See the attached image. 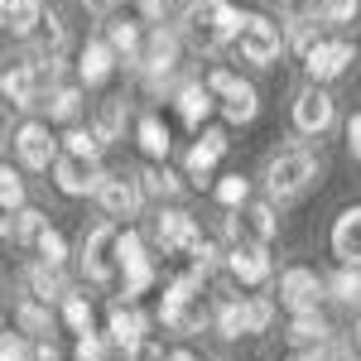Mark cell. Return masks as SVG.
I'll list each match as a JSON object with an SVG mask.
<instances>
[{
	"mask_svg": "<svg viewBox=\"0 0 361 361\" xmlns=\"http://www.w3.org/2000/svg\"><path fill=\"white\" fill-rule=\"evenodd\" d=\"M159 318H164V328H173V333H197V328L207 323L202 279H197L193 270H188V275H178L164 289V308H159Z\"/></svg>",
	"mask_w": 361,
	"mask_h": 361,
	"instance_id": "obj_1",
	"label": "cell"
},
{
	"mask_svg": "<svg viewBox=\"0 0 361 361\" xmlns=\"http://www.w3.org/2000/svg\"><path fill=\"white\" fill-rule=\"evenodd\" d=\"M313 178H318V159H313V149H279L275 159L265 164V183H270V193H275V197L304 193Z\"/></svg>",
	"mask_w": 361,
	"mask_h": 361,
	"instance_id": "obj_2",
	"label": "cell"
},
{
	"mask_svg": "<svg viewBox=\"0 0 361 361\" xmlns=\"http://www.w3.org/2000/svg\"><path fill=\"white\" fill-rule=\"evenodd\" d=\"M116 265H121V289H126V299H135V294H145V289L154 284V265H149V255H145V236H140L135 226L116 231Z\"/></svg>",
	"mask_w": 361,
	"mask_h": 361,
	"instance_id": "obj_3",
	"label": "cell"
},
{
	"mask_svg": "<svg viewBox=\"0 0 361 361\" xmlns=\"http://www.w3.org/2000/svg\"><path fill=\"white\" fill-rule=\"evenodd\" d=\"M236 44H241V58L255 63V68H270L284 49V29L270 20V15H241V29H236Z\"/></svg>",
	"mask_w": 361,
	"mask_h": 361,
	"instance_id": "obj_4",
	"label": "cell"
},
{
	"mask_svg": "<svg viewBox=\"0 0 361 361\" xmlns=\"http://www.w3.org/2000/svg\"><path fill=\"white\" fill-rule=\"evenodd\" d=\"M82 270L92 284H116L121 279V265H116V226L97 222L82 236Z\"/></svg>",
	"mask_w": 361,
	"mask_h": 361,
	"instance_id": "obj_5",
	"label": "cell"
},
{
	"mask_svg": "<svg viewBox=\"0 0 361 361\" xmlns=\"http://www.w3.org/2000/svg\"><path fill=\"white\" fill-rule=\"evenodd\" d=\"M54 183H58V193H68V197H87V193H97V183H102V164L92 159V154H73V149H63V154H54Z\"/></svg>",
	"mask_w": 361,
	"mask_h": 361,
	"instance_id": "obj_6",
	"label": "cell"
},
{
	"mask_svg": "<svg viewBox=\"0 0 361 361\" xmlns=\"http://www.w3.org/2000/svg\"><path fill=\"white\" fill-rule=\"evenodd\" d=\"M39 87H44V68L34 63V58H15V63H5V73H0V97L10 102V106H39Z\"/></svg>",
	"mask_w": 361,
	"mask_h": 361,
	"instance_id": "obj_7",
	"label": "cell"
},
{
	"mask_svg": "<svg viewBox=\"0 0 361 361\" xmlns=\"http://www.w3.org/2000/svg\"><path fill=\"white\" fill-rule=\"evenodd\" d=\"M352 63H357V44H352V39H318V44L304 54V68H308L313 82H333V78H342Z\"/></svg>",
	"mask_w": 361,
	"mask_h": 361,
	"instance_id": "obj_8",
	"label": "cell"
},
{
	"mask_svg": "<svg viewBox=\"0 0 361 361\" xmlns=\"http://www.w3.org/2000/svg\"><path fill=\"white\" fill-rule=\"evenodd\" d=\"M323 299H328V289H323V279L313 275V270L294 265V270L279 275V304L289 308V313H318Z\"/></svg>",
	"mask_w": 361,
	"mask_h": 361,
	"instance_id": "obj_9",
	"label": "cell"
},
{
	"mask_svg": "<svg viewBox=\"0 0 361 361\" xmlns=\"http://www.w3.org/2000/svg\"><path fill=\"white\" fill-rule=\"evenodd\" d=\"M97 202H102V212L106 217H135L140 212V183L135 178H126V173H102V183H97Z\"/></svg>",
	"mask_w": 361,
	"mask_h": 361,
	"instance_id": "obj_10",
	"label": "cell"
},
{
	"mask_svg": "<svg viewBox=\"0 0 361 361\" xmlns=\"http://www.w3.org/2000/svg\"><path fill=\"white\" fill-rule=\"evenodd\" d=\"M15 149H20V164L25 169H49L54 154H58V140L49 135L44 121H25V126L15 130Z\"/></svg>",
	"mask_w": 361,
	"mask_h": 361,
	"instance_id": "obj_11",
	"label": "cell"
},
{
	"mask_svg": "<svg viewBox=\"0 0 361 361\" xmlns=\"http://www.w3.org/2000/svg\"><path fill=\"white\" fill-rule=\"evenodd\" d=\"M333 116H337V106H333V97H328L323 87H308V92L294 97V126H299L304 135H323V130L333 126Z\"/></svg>",
	"mask_w": 361,
	"mask_h": 361,
	"instance_id": "obj_12",
	"label": "cell"
},
{
	"mask_svg": "<svg viewBox=\"0 0 361 361\" xmlns=\"http://www.w3.org/2000/svg\"><path fill=\"white\" fill-rule=\"evenodd\" d=\"M226 270L241 284H265L270 279V250H265V241H236L226 250Z\"/></svg>",
	"mask_w": 361,
	"mask_h": 361,
	"instance_id": "obj_13",
	"label": "cell"
},
{
	"mask_svg": "<svg viewBox=\"0 0 361 361\" xmlns=\"http://www.w3.org/2000/svg\"><path fill=\"white\" fill-rule=\"evenodd\" d=\"M135 63H145L154 78H169L173 68H178V34L173 29H154L149 39H140V54H135Z\"/></svg>",
	"mask_w": 361,
	"mask_h": 361,
	"instance_id": "obj_14",
	"label": "cell"
},
{
	"mask_svg": "<svg viewBox=\"0 0 361 361\" xmlns=\"http://www.w3.org/2000/svg\"><path fill=\"white\" fill-rule=\"evenodd\" d=\"M154 236H159V246L164 250H188L202 241V231H197V222L188 217V212H178V207H169V212H159V222H154Z\"/></svg>",
	"mask_w": 361,
	"mask_h": 361,
	"instance_id": "obj_15",
	"label": "cell"
},
{
	"mask_svg": "<svg viewBox=\"0 0 361 361\" xmlns=\"http://www.w3.org/2000/svg\"><path fill=\"white\" fill-rule=\"evenodd\" d=\"M333 255L342 265L361 270V207H347L333 222Z\"/></svg>",
	"mask_w": 361,
	"mask_h": 361,
	"instance_id": "obj_16",
	"label": "cell"
},
{
	"mask_svg": "<svg viewBox=\"0 0 361 361\" xmlns=\"http://www.w3.org/2000/svg\"><path fill=\"white\" fill-rule=\"evenodd\" d=\"M145 328H149V323H145V313H140L135 304H116V308H111V323H106V333H111V342L121 347V352H126V357H130L140 342H145Z\"/></svg>",
	"mask_w": 361,
	"mask_h": 361,
	"instance_id": "obj_17",
	"label": "cell"
},
{
	"mask_svg": "<svg viewBox=\"0 0 361 361\" xmlns=\"http://www.w3.org/2000/svg\"><path fill=\"white\" fill-rule=\"evenodd\" d=\"M116 73V54H111V44L106 39H92L82 49V58H78V78H82L87 87H102L106 78Z\"/></svg>",
	"mask_w": 361,
	"mask_h": 361,
	"instance_id": "obj_18",
	"label": "cell"
},
{
	"mask_svg": "<svg viewBox=\"0 0 361 361\" xmlns=\"http://www.w3.org/2000/svg\"><path fill=\"white\" fill-rule=\"evenodd\" d=\"M222 154H226V130H202V140L188 149V173L202 183V178L217 169V159H222Z\"/></svg>",
	"mask_w": 361,
	"mask_h": 361,
	"instance_id": "obj_19",
	"label": "cell"
},
{
	"mask_svg": "<svg viewBox=\"0 0 361 361\" xmlns=\"http://www.w3.org/2000/svg\"><path fill=\"white\" fill-rule=\"evenodd\" d=\"M212 111H217V97H212L202 82H183L178 87V116H183L193 130H202V121H207Z\"/></svg>",
	"mask_w": 361,
	"mask_h": 361,
	"instance_id": "obj_20",
	"label": "cell"
},
{
	"mask_svg": "<svg viewBox=\"0 0 361 361\" xmlns=\"http://www.w3.org/2000/svg\"><path fill=\"white\" fill-rule=\"evenodd\" d=\"M222 111H226V121H231V126H250V121H255V111H260V97H255V87L236 78V82L222 92Z\"/></svg>",
	"mask_w": 361,
	"mask_h": 361,
	"instance_id": "obj_21",
	"label": "cell"
},
{
	"mask_svg": "<svg viewBox=\"0 0 361 361\" xmlns=\"http://www.w3.org/2000/svg\"><path fill=\"white\" fill-rule=\"evenodd\" d=\"M29 294H34L39 304H49V299H63V294H68V284H63V265H49V260H39V265L29 270Z\"/></svg>",
	"mask_w": 361,
	"mask_h": 361,
	"instance_id": "obj_22",
	"label": "cell"
},
{
	"mask_svg": "<svg viewBox=\"0 0 361 361\" xmlns=\"http://www.w3.org/2000/svg\"><path fill=\"white\" fill-rule=\"evenodd\" d=\"M289 342L294 347H323L328 337H333V328L323 323V313H294V323H289Z\"/></svg>",
	"mask_w": 361,
	"mask_h": 361,
	"instance_id": "obj_23",
	"label": "cell"
},
{
	"mask_svg": "<svg viewBox=\"0 0 361 361\" xmlns=\"http://www.w3.org/2000/svg\"><path fill=\"white\" fill-rule=\"evenodd\" d=\"M39 15H44V0H5V29L20 39L39 29Z\"/></svg>",
	"mask_w": 361,
	"mask_h": 361,
	"instance_id": "obj_24",
	"label": "cell"
},
{
	"mask_svg": "<svg viewBox=\"0 0 361 361\" xmlns=\"http://www.w3.org/2000/svg\"><path fill=\"white\" fill-rule=\"evenodd\" d=\"M126 130V102L121 97H106L102 106H97V121H92V135L102 140V145H111L116 135Z\"/></svg>",
	"mask_w": 361,
	"mask_h": 361,
	"instance_id": "obj_25",
	"label": "cell"
},
{
	"mask_svg": "<svg viewBox=\"0 0 361 361\" xmlns=\"http://www.w3.org/2000/svg\"><path fill=\"white\" fill-rule=\"evenodd\" d=\"M135 183H140V193H149V197H178V193H183V178H178V173H169L164 164L145 169Z\"/></svg>",
	"mask_w": 361,
	"mask_h": 361,
	"instance_id": "obj_26",
	"label": "cell"
},
{
	"mask_svg": "<svg viewBox=\"0 0 361 361\" xmlns=\"http://www.w3.org/2000/svg\"><path fill=\"white\" fill-rule=\"evenodd\" d=\"M169 145H173V140H169L164 121H159V116H140V149H145L149 159H164Z\"/></svg>",
	"mask_w": 361,
	"mask_h": 361,
	"instance_id": "obj_27",
	"label": "cell"
},
{
	"mask_svg": "<svg viewBox=\"0 0 361 361\" xmlns=\"http://www.w3.org/2000/svg\"><path fill=\"white\" fill-rule=\"evenodd\" d=\"M323 289L333 294L337 304H361V270H352V265H342L333 279H323Z\"/></svg>",
	"mask_w": 361,
	"mask_h": 361,
	"instance_id": "obj_28",
	"label": "cell"
},
{
	"mask_svg": "<svg viewBox=\"0 0 361 361\" xmlns=\"http://www.w3.org/2000/svg\"><path fill=\"white\" fill-rule=\"evenodd\" d=\"M308 15L318 25H347L357 15V0H308Z\"/></svg>",
	"mask_w": 361,
	"mask_h": 361,
	"instance_id": "obj_29",
	"label": "cell"
},
{
	"mask_svg": "<svg viewBox=\"0 0 361 361\" xmlns=\"http://www.w3.org/2000/svg\"><path fill=\"white\" fill-rule=\"evenodd\" d=\"M250 231V236H255V241H270V236H275L279 231V222H275V207H270V202H250L246 207V222H241Z\"/></svg>",
	"mask_w": 361,
	"mask_h": 361,
	"instance_id": "obj_30",
	"label": "cell"
},
{
	"mask_svg": "<svg viewBox=\"0 0 361 361\" xmlns=\"http://www.w3.org/2000/svg\"><path fill=\"white\" fill-rule=\"evenodd\" d=\"M111 54L116 58H126V63H135V54H140V25H130V20H116L111 25Z\"/></svg>",
	"mask_w": 361,
	"mask_h": 361,
	"instance_id": "obj_31",
	"label": "cell"
},
{
	"mask_svg": "<svg viewBox=\"0 0 361 361\" xmlns=\"http://www.w3.org/2000/svg\"><path fill=\"white\" fill-rule=\"evenodd\" d=\"M29 246L39 250V260H49V265H63V260H68V241H63V231H54L49 222L39 226V236H34Z\"/></svg>",
	"mask_w": 361,
	"mask_h": 361,
	"instance_id": "obj_32",
	"label": "cell"
},
{
	"mask_svg": "<svg viewBox=\"0 0 361 361\" xmlns=\"http://www.w3.org/2000/svg\"><path fill=\"white\" fill-rule=\"evenodd\" d=\"M78 111H82V92L78 87H58L49 97V121H78Z\"/></svg>",
	"mask_w": 361,
	"mask_h": 361,
	"instance_id": "obj_33",
	"label": "cell"
},
{
	"mask_svg": "<svg viewBox=\"0 0 361 361\" xmlns=\"http://www.w3.org/2000/svg\"><path fill=\"white\" fill-rule=\"evenodd\" d=\"M318 39H323V29H318V20H313V15H299V20H289V49H294V54H308Z\"/></svg>",
	"mask_w": 361,
	"mask_h": 361,
	"instance_id": "obj_34",
	"label": "cell"
},
{
	"mask_svg": "<svg viewBox=\"0 0 361 361\" xmlns=\"http://www.w3.org/2000/svg\"><path fill=\"white\" fill-rule=\"evenodd\" d=\"M63 318L73 333H92V299L87 294H63Z\"/></svg>",
	"mask_w": 361,
	"mask_h": 361,
	"instance_id": "obj_35",
	"label": "cell"
},
{
	"mask_svg": "<svg viewBox=\"0 0 361 361\" xmlns=\"http://www.w3.org/2000/svg\"><path fill=\"white\" fill-rule=\"evenodd\" d=\"M0 207L5 212L25 207V178H20V169H10V164H0Z\"/></svg>",
	"mask_w": 361,
	"mask_h": 361,
	"instance_id": "obj_36",
	"label": "cell"
},
{
	"mask_svg": "<svg viewBox=\"0 0 361 361\" xmlns=\"http://www.w3.org/2000/svg\"><path fill=\"white\" fill-rule=\"evenodd\" d=\"M44 222H49V217H44L39 207H15V222H10V236H15L20 246H29V241L39 236V226H44Z\"/></svg>",
	"mask_w": 361,
	"mask_h": 361,
	"instance_id": "obj_37",
	"label": "cell"
},
{
	"mask_svg": "<svg viewBox=\"0 0 361 361\" xmlns=\"http://www.w3.org/2000/svg\"><path fill=\"white\" fill-rule=\"evenodd\" d=\"M217 333L222 337H241L246 333V299H226L217 308Z\"/></svg>",
	"mask_w": 361,
	"mask_h": 361,
	"instance_id": "obj_38",
	"label": "cell"
},
{
	"mask_svg": "<svg viewBox=\"0 0 361 361\" xmlns=\"http://www.w3.org/2000/svg\"><path fill=\"white\" fill-rule=\"evenodd\" d=\"M15 323H20L25 333H49V304H39V299H29V304H20V313H15Z\"/></svg>",
	"mask_w": 361,
	"mask_h": 361,
	"instance_id": "obj_39",
	"label": "cell"
},
{
	"mask_svg": "<svg viewBox=\"0 0 361 361\" xmlns=\"http://www.w3.org/2000/svg\"><path fill=\"white\" fill-rule=\"evenodd\" d=\"M246 193H250V183L241 178V173H226L222 183H217V202H222V207H241Z\"/></svg>",
	"mask_w": 361,
	"mask_h": 361,
	"instance_id": "obj_40",
	"label": "cell"
},
{
	"mask_svg": "<svg viewBox=\"0 0 361 361\" xmlns=\"http://www.w3.org/2000/svg\"><path fill=\"white\" fill-rule=\"evenodd\" d=\"M270 318H275V308L265 304V299H246V333H265Z\"/></svg>",
	"mask_w": 361,
	"mask_h": 361,
	"instance_id": "obj_41",
	"label": "cell"
},
{
	"mask_svg": "<svg viewBox=\"0 0 361 361\" xmlns=\"http://www.w3.org/2000/svg\"><path fill=\"white\" fill-rule=\"evenodd\" d=\"M0 361H34V352L20 333H0Z\"/></svg>",
	"mask_w": 361,
	"mask_h": 361,
	"instance_id": "obj_42",
	"label": "cell"
},
{
	"mask_svg": "<svg viewBox=\"0 0 361 361\" xmlns=\"http://www.w3.org/2000/svg\"><path fill=\"white\" fill-rule=\"evenodd\" d=\"M68 149H73V154H92V159H97V154H102V140L92 135V130H68Z\"/></svg>",
	"mask_w": 361,
	"mask_h": 361,
	"instance_id": "obj_43",
	"label": "cell"
},
{
	"mask_svg": "<svg viewBox=\"0 0 361 361\" xmlns=\"http://www.w3.org/2000/svg\"><path fill=\"white\" fill-rule=\"evenodd\" d=\"M78 361H106V342L97 333H78Z\"/></svg>",
	"mask_w": 361,
	"mask_h": 361,
	"instance_id": "obj_44",
	"label": "cell"
},
{
	"mask_svg": "<svg viewBox=\"0 0 361 361\" xmlns=\"http://www.w3.org/2000/svg\"><path fill=\"white\" fill-rule=\"evenodd\" d=\"M193 10H197V0H164V20H193Z\"/></svg>",
	"mask_w": 361,
	"mask_h": 361,
	"instance_id": "obj_45",
	"label": "cell"
},
{
	"mask_svg": "<svg viewBox=\"0 0 361 361\" xmlns=\"http://www.w3.org/2000/svg\"><path fill=\"white\" fill-rule=\"evenodd\" d=\"M347 145H352V159L361 164V116H352V126H347Z\"/></svg>",
	"mask_w": 361,
	"mask_h": 361,
	"instance_id": "obj_46",
	"label": "cell"
},
{
	"mask_svg": "<svg viewBox=\"0 0 361 361\" xmlns=\"http://www.w3.org/2000/svg\"><path fill=\"white\" fill-rule=\"evenodd\" d=\"M323 347H328V342H323ZM323 347H304V352H294L289 361H328V352H323Z\"/></svg>",
	"mask_w": 361,
	"mask_h": 361,
	"instance_id": "obj_47",
	"label": "cell"
},
{
	"mask_svg": "<svg viewBox=\"0 0 361 361\" xmlns=\"http://www.w3.org/2000/svg\"><path fill=\"white\" fill-rule=\"evenodd\" d=\"M34 361H58V347L54 342H39V347H34Z\"/></svg>",
	"mask_w": 361,
	"mask_h": 361,
	"instance_id": "obj_48",
	"label": "cell"
},
{
	"mask_svg": "<svg viewBox=\"0 0 361 361\" xmlns=\"http://www.w3.org/2000/svg\"><path fill=\"white\" fill-rule=\"evenodd\" d=\"M323 352H328V347H323ZM328 361H357V347H333Z\"/></svg>",
	"mask_w": 361,
	"mask_h": 361,
	"instance_id": "obj_49",
	"label": "cell"
},
{
	"mask_svg": "<svg viewBox=\"0 0 361 361\" xmlns=\"http://www.w3.org/2000/svg\"><path fill=\"white\" fill-rule=\"evenodd\" d=\"M87 10H92V15H111L116 10V0H82Z\"/></svg>",
	"mask_w": 361,
	"mask_h": 361,
	"instance_id": "obj_50",
	"label": "cell"
},
{
	"mask_svg": "<svg viewBox=\"0 0 361 361\" xmlns=\"http://www.w3.org/2000/svg\"><path fill=\"white\" fill-rule=\"evenodd\" d=\"M10 222H15V212H5V207H0V236H10Z\"/></svg>",
	"mask_w": 361,
	"mask_h": 361,
	"instance_id": "obj_51",
	"label": "cell"
},
{
	"mask_svg": "<svg viewBox=\"0 0 361 361\" xmlns=\"http://www.w3.org/2000/svg\"><path fill=\"white\" fill-rule=\"evenodd\" d=\"M159 361H197L193 352H169V357H159Z\"/></svg>",
	"mask_w": 361,
	"mask_h": 361,
	"instance_id": "obj_52",
	"label": "cell"
},
{
	"mask_svg": "<svg viewBox=\"0 0 361 361\" xmlns=\"http://www.w3.org/2000/svg\"><path fill=\"white\" fill-rule=\"evenodd\" d=\"M352 347H357V352H361V323H357V328H352Z\"/></svg>",
	"mask_w": 361,
	"mask_h": 361,
	"instance_id": "obj_53",
	"label": "cell"
},
{
	"mask_svg": "<svg viewBox=\"0 0 361 361\" xmlns=\"http://www.w3.org/2000/svg\"><path fill=\"white\" fill-rule=\"evenodd\" d=\"M0 29H5V0H0Z\"/></svg>",
	"mask_w": 361,
	"mask_h": 361,
	"instance_id": "obj_54",
	"label": "cell"
}]
</instances>
